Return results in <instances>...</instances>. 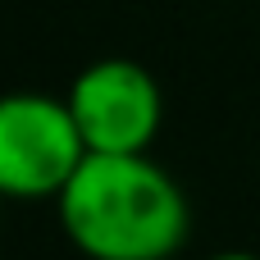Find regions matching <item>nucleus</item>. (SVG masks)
<instances>
[{
	"mask_svg": "<svg viewBox=\"0 0 260 260\" xmlns=\"http://www.w3.org/2000/svg\"><path fill=\"white\" fill-rule=\"evenodd\" d=\"M55 215L87 260H174L192 229L183 187L151 155H87Z\"/></svg>",
	"mask_w": 260,
	"mask_h": 260,
	"instance_id": "obj_1",
	"label": "nucleus"
},
{
	"mask_svg": "<svg viewBox=\"0 0 260 260\" xmlns=\"http://www.w3.org/2000/svg\"><path fill=\"white\" fill-rule=\"evenodd\" d=\"M82 128L69 101L14 91L0 105V192L14 201H55L87 165Z\"/></svg>",
	"mask_w": 260,
	"mask_h": 260,
	"instance_id": "obj_2",
	"label": "nucleus"
},
{
	"mask_svg": "<svg viewBox=\"0 0 260 260\" xmlns=\"http://www.w3.org/2000/svg\"><path fill=\"white\" fill-rule=\"evenodd\" d=\"M64 101L91 155H146V146L165 123L160 82L146 73V64L123 55L87 64Z\"/></svg>",
	"mask_w": 260,
	"mask_h": 260,
	"instance_id": "obj_3",
	"label": "nucleus"
},
{
	"mask_svg": "<svg viewBox=\"0 0 260 260\" xmlns=\"http://www.w3.org/2000/svg\"><path fill=\"white\" fill-rule=\"evenodd\" d=\"M210 260H260L256 251H219V256H210Z\"/></svg>",
	"mask_w": 260,
	"mask_h": 260,
	"instance_id": "obj_4",
	"label": "nucleus"
}]
</instances>
